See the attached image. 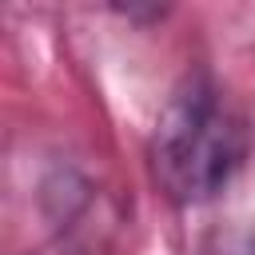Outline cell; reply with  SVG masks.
Returning <instances> with one entry per match:
<instances>
[{"label": "cell", "mask_w": 255, "mask_h": 255, "mask_svg": "<svg viewBox=\"0 0 255 255\" xmlns=\"http://www.w3.org/2000/svg\"><path fill=\"white\" fill-rule=\"evenodd\" d=\"M247 159V124L227 92L207 76H183L159 108L147 143V167L155 187L179 203L195 207L215 199Z\"/></svg>", "instance_id": "obj_1"}, {"label": "cell", "mask_w": 255, "mask_h": 255, "mask_svg": "<svg viewBox=\"0 0 255 255\" xmlns=\"http://www.w3.org/2000/svg\"><path fill=\"white\" fill-rule=\"evenodd\" d=\"M247 255H255V239H251V243H247Z\"/></svg>", "instance_id": "obj_2"}]
</instances>
